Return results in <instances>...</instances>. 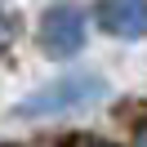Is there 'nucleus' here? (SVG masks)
<instances>
[{
  "instance_id": "nucleus-1",
  "label": "nucleus",
  "mask_w": 147,
  "mask_h": 147,
  "mask_svg": "<svg viewBox=\"0 0 147 147\" xmlns=\"http://www.w3.org/2000/svg\"><path fill=\"white\" fill-rule=\"evenodd\" d=\"M94 94H102V80H98L94 71L63 76V80H54L49 89H36V94L18 107V116H54V111H67V107H76V102L94 98Z\"/></svg>"
},
{
  "instance_id": "nucleus-2",
  "label": "nucleus",
  "mask_w": 147,
  "mask_h": 147,
  "mask_svg": "<svg viewBox=\"0 0 147 147\" xmlns=\"http://www.w3.org/2000/svg\"><path fill=\"white\" fill-rule=\"evenodd\" d=\"M36 40H40V49H45V54L71 58L76 49L85 45V13L76 9V5H54V9H45Z\"/></svg>"
},
{
  "instance_id": "nucleus-3",
  "label": "nucleus",
  "mask_w": 147,
  "mask_h": 147,
  "mask_svg": "<svg viewBox=\"0 0 147 147\" xmlns=\"http://www.w3.org/2000/svg\"><path fill=\"white\" fill-rule=\"evenodd\" d=\"M98 22L111 36H143L147 31V0H98Z\"/></svg>"
},
{
  "instance_id": "nucleus-4",
  "label": "nucleus",
  "mask_w": 147,
  "mask_h": 147,
  "mask_svg": "<svg viewBox=\"0 0 147 147\" xmlns=\"http://www.w3.org/2000/svg\"><path fill=\"white\" fill-rule=\"evenodd\" d=\"M58 147H102V143H98V138H63Z\"/></svg>"
},
{
  "instance_id": "nucleus-5",
  "label": "nucleus",
  "mask_w": 147,
  "mask_h": 147,
  "mask_svg": "<svg viewBox=\"0 0 147 147\" xmlns=\"http://www.w3.org/2000/svg\"><path fill=\"white\" fill-rule=\"evenodd\" d=\"M138 147H147V134H143V138H138Z\"/></svg>"
}]
</instances>
